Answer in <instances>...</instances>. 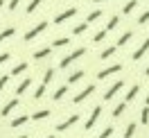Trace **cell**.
Returning a JSON list of instances; mask_svg holds the SVG:
<instances>
[{"mask_svg": "<svg viewBox=\"0 0 149 138\" xmlns=\"http://www.w3.org/2000/svg\"><path fill=\"white\" fill-rule=\"evenodd\" d=\"M52 79H54V68H47L45 73H43V84L47 86V84L52 82Z\"/></svg>", "mask_w": 149, "mask_h": 138, "instance_id": "1f68e13d", "label": "cell"}, {"mask_svg": "<svg viewBox=\"0 0 149 138\" xmlns=\"http://www.w3.org/2000/svg\"><path fill=\"white\" fill-rule=\"evenodd\" d=\"M79 120H81V116H79V113H72V116H68L63 122H59V125L54 127V131H56V134H63V131H68V129H72Z\"/></svg>", "mask_w": 149, "mask_h": 138, "instance_id": "7a4b0ae2", "label": "cell"}, {"mask_svg": "<svg viewBox=\"0 0 149 138\" xmlns=\"http://www.w3.org/2000/svg\"><path fill=\"white\" fill-rule=\"evenodd\" d=\"M113 134H115V127H113V125H106V127L100 131V138H113Z\"/></svg>", "mask_w": 149, "mask_h": 138, "instance_id": "d4e9b609", "label": "cell"}, {"mask_svg": "<svg viewBox=\"0 0 149 138\" xmlns=\"http://www.w3.org/2000/svg\"><path fill=\"white\" fill-rule=\"evenodd\" d=\"M86 29H88V23H79V25H74V27H72V36H79V34H84Z\"/></svg>", "mask_w": 149, "mask_h": 138, "instance_id": "f1b7e54d", "label": "cell"}, {"mask_svg": "<svg viewBox=\"0 0 149 138\" xmlns=\"http://www.w3.org/2000/svg\"><path fill=\"white\" fill-rule=\"evenodd\" d=\"M127 109H129V104L122 100L120 104H115V109H113V113H111V116H113V118H120V116H122V113H124Z\"/></svg>", "mask_w": 149, "mask_h": 138, "instance_id": "d6986e66", "label": "cell"}, {"mask_svg": "<svg viewBox=\"0 0 149 138\" xmlns=\"http://www.w3.org/2000/svg\"><path fill=\"white\" fill-rule=\"evenodd\" d=\"M18 138H29V136H27V134H20V136H18Z\"/></svg>", "mask_w": 149, "mask_h": 138, "instance_id": "60d3db41", "label": "cell"}, {"mask_svg": "<svg viewBox=\"0 0 149 138\" xmlns=\"http://www.w3.org/2000/svg\"><path fill=\"white\" fill-rule=\"evenodd\" d=\"M140 125H145V127L149 125V106H142L140 111Z\"/></svg>", "mask_w": 149, "mask_h": 138, "instance_id": "f546056e", "label": "cell"}, {"mask_svg": "<svg viewBox=\"0 0 149 138\" xmlns=\"http://www.w3.org/2000/svg\"><path fill=\"white\" fill-rule=\"evenodd\" d=\"M77 7H70V9H65V11H61V14H56L54 16V25H61V23H65V20H70V18H74L77 16Z\"/></svg>", "mask_w": 149, "mask_h": 138, "instance_id": "ba28073f", "label": "cell"}, {"mask_svg": "<svg viewBox=\"0 0 149 138\" xmlns=\"http://www.w3.org/2000/svg\"><path fill=\"white\" fill-rule=\"evenodd\" d=\"M7 84H9V75H2V77H0V93L7 88Z\"/></svg>", "mask_w": 149, "mask_h": 138, "instance_id": "d590c367", "label": "cell"}, {"mask_svg": "<svg viewBox=\"0 0 149 138\" xmlns=\"http://www.w3.org/2000/svg\"><path fill=\"white\" fill-rule=\"evenodd\" d=\"M27 122H29V116L27 113H20V116L9 120V129H18V127H23V125H27Z\"/></svg>", "mask_w": 149, "mask_h": 138, "instance_id": "8fae6325", "label": "cell"}, {"mask_svg": "<svg viewBox=\"0 0 149 138\" xmlns=\"http://www.w3.org/2000/svg\"><path fill=\"white\" fill-rule=\"evenodd\" d=\"M145 77H149V66H147V68H145Z\"/></svg>", "mask_w": 149, "mask_h": 138, "instance_id": "ab89813d", "label": "cell"}, {"mask_svg": "<svg viewBox=\"0 0 149 138\" xmlns=\"http://www.w3.org/2000/svg\"><path fill=\"white\" fill-rule=\"evenodd\" d=\"M106 34H109L106 29H100V32H95V36H93V43H102L104 39H106Z\"/></svg>", "mask_w": 149, "mask_h": 138, "instance_id": "d6a6232c", "label": "cell"}, {"mask_svg": "<svg viewBox=\"0 0 149 138\" xmlns=\"http://www.w3.org/2000/svg\"><path fill=\"white\" fill-rule=\"evenodd\" d=\"M43 138H56V136H54V134H50V136H43Z\"/></svg>", "mask_w": 149, "mask_h": 138, "instance_id": "b9f144b4", "label": "cell"}, {"mask_svg": "<svg viewBox=\"0 0 149 138\" xmlns=\"http://www.w3.org/2000/svg\"><path fill=\"white\" fill-rule=\"evenodd\" d=\"M29 86H32V79H29V77H25V79L16 86V97H18V95H25V93L29 91Z\"/></svg>", "mask_w": 149, "mask_h": 138, "instance_id": "4fadbf2b", "label": "cell"}, {"mask_svg": "<svg viewBox=\"0 0 149 138\" xmlns=\"http://www.w3.org/2000/svg\"><path fill=\"white\" fill-rule=\"evenodd\" d=\"M84 70H74L72 75H68V86H70V84H77V82H81V79H84Z\"/></svg>", "mask_w": 149, "mask_h": 138, "instance_id": "ffe728a7", "label": "cell"}, {"mask_svg": "<svg viewBox=\"0 0 149 138\" xmlns=\"http://www.w3.org/2000/svg\"><path fill=\"white\" fill-rule=\"evenodd\" d=\"M138 23H140V25H147V23H149V11H142V14H140Z\"/></svg>", "mask_w": 149, "mask_h": 138, "instance_id": "e575fe53", "label": "cell"}, {"mask_svg": "<svg viewBox=\"0 0 149 138\" xmlns=\"http://www.w3.org/2000/svg\"><path fill=\"white\" fill-rule=\"evenodd\" d=\"M118 25H120V16H111V18H109V23H106V32H111V29H115L118 27Z\"/></svg>", "mask_w": 149, "mask_h": 138, "instance_id": "484cf974", "label": "cell"}, {"mask_svg": "<svg viewBox=\"0 0 149 138\" xmlns=\"http://www.w3.org/2000/svg\"><path fill=\"white\" fill-rule=\"evenodd\" d=\"M45 91H47V86H45V84H41L36 91H34V100H41V97L45 95Z\"/></svg>", "mask_w": 149, "mask_h": 138, "instance_id": "836d02e7", "label": "cell"}, {"mask_svg": "<svg viewBox=\"0 0 149 138\" xmlns=\"http://www.w3.org/2000/svg\"><path fill=\"white\" fill-rule=\"evenodd\" d=\"M41 2H43V0H29V5H27V14H34V11L38 9V7H41Z\"/></svg>", "mask_w": 149, "mask_h": 138, "instance_id": "4dcf8cb0", "label": "cell"}, {"mask_svg": "<svg viewBox=\"0 0 149 138\" xmlns=\"http://www.w3.org/2000/svg\"><path fill=\"white\" fill-rule=\"evenodd\" d=\"M122 70V64H111L109 68H102L100 73H97V79H109L111 75H118Z\"/></svg>", "mask_w": 149, "mask_h": 138, "instance_id": "52a82bcc", "label": "cell"}, {"mask_svg": "<svg viewBox=\"0 0 149 138\" xmlns=\"http://www.w3.org/2000/svg\"><path fill=\"white\" fill-rule=\"evenodd\" d=\"M115 50H118L115 46H109V48H104L102 52H100V59H102V61H106L109 57H113V55H115Z\"/></svg>", "mask_w": 149, "mask_h": 138, "instance_id": "7402d4cb", "label": "cell"}, {"mask_svg": "<svg viewBox=\"0 0 149 138\" xmlns=\"http://www.w3.org/2000/svg\"><path fill=\"white\" fill-rule=\"evenodd\" d=\"M138 2H140V0H138Z\"/></svg>", "mask_w": 149, "mask_h": 138, "instance_id": "f6af8a7d", "label": "cell"}, {"mask_svg": "<svg viewBox=\"0 0 149 138\" xmlns=\"http://www.w3.org/2000/svg\"><path fill=\"white\" fill-rule=\"evenodd\" d=\"M131 39H133V32L131 29H127V32H122L120 34V39H118V43H115V48H122V46H127Z\"/></svg>", "mask_w": 149, "mask_h": 138, "instance_id": "9a60e30c", "label": "cell"}, {"mask_svg": "<svg viewBox=\"0 0 149 138\" xmlns=\"http://www.w3.org/2000/svg\"><path fill=\"white\" fill-rule=\"evenodd\" d=\"M95 88H97L95 84H88V86H86L84 91H79V93H77V95L72 97V102H74V104H81L84 100H88V97H91V95L95 93Z\"/></svg>", "mask_w": 149, "mask_h": 138, "instance_id": "5b68a950", "label": "cell"}, {"mask_svg": "<svg viewBox=\"0 0 149 138\" xmlns=\"http://www.w3.org/2000/svg\"><path fill=\"white\" fill-rule=\"evenodd\" d=\"M20 2H23V0H9L7 9H9V11H16V9H18V5H20Z\"/></svg>", "mask_w": 149, "mask_h": 138, "instance_id": "8d00e7d4", "label": "cell"}, {"mask_svg": "<svg viewBox=\"0 0 149 138\" xmlns=\"http://www.w3.org/2000/svg\"><path fill=\"white\" fill-rule=\"evenodd\" d=\"M50 118V109H41V111H34L29 120H34V122H41V120H47Z\"/></svg>", "mask_w": 149, "mask_h": 138, "instance_id": "5bb4252c", "label": "cell"}, {"mask_svg": "<svg viewBox=\"0 0 149 138\" xmlns=\"http://www.w3.org/2000/svg\"><path fill=\"white\" fill-rule=\"evenodd\" d=\"M86 55V48H77V50H72L70 55H65L61 61H59V68H68V66L72 64V61H77L79 57H84Z\"/></svg>", "mask_w": 149, "mask_h": 138, "instance_id": "277c9868", "label": "cell"}, {"mask_svg": "<svg viewBox=\"0 0 149 138\" xmlns=\"http://www.w3.org/2000/svg\"><path fill=\"white\" fill-rule=\"evenodd\" d=\"M147 52H149V36L145 39V41H142V43L138 46V50H136V52L131 55V61H140V59L147 55Z\"/></svg>", "mask_w": 149, "mask_h": 138, "instance_id": "9c48e42d", "label": "cell"}, {"mask_svg": "<svg viewBox=\"0 0 149 138\" xmlns=\"http://www.w3.org/2000/svg\"><path fill=\"white\" fill-rule=\"evenodd\" d=\"M93 2H106V0H93Z\"/></svg>", "mask_w": 149, "mask_h": 138, "instance_id": "ee69618b", "label": "cell"}, {"mask_svg": "<svg viewBox=\"0 0 149 138\" xmlns=\"http://www.w3.org/2000/svg\"><path fill=\"white\" fill-rule=\"evenodd\" d=\"M136 129H138V122H129V125L124 127V131H122V138H133Z\"/></svg>", "mask_w": 149, "mask_h": 138, "instance_id": "e0dca14e", "label": "cell"}, {"mask_svg": "<svg viewBox=\"0 0 149 138\" xmlns=\"http://www.w3.org/2000/svg\"><path fill=\"white\" fill-rule=\"evenodd\" d=\"M138 93H140V86H138V84H133L129 91H127V95H124V102H127V104H131V102L138 97Z\"/></svg>", "mask_w": 149, "mask_h": 138, "instance_id": "7c38bea8", "label": "cell"}, {"mask_svg": "<svg viewBox=\"0 0 149 138\" xmlns=\"http://www.w3.org/2000/svg\"><path fill=\"white\" fill-rule=\"evenodd\" d=\"M68 43H70V39H68V36H59V39L52 41V48H65Z\"/></svg>", "mask_w": 149, "mask_h": 138, "instance_id": "4316f807", "label": "cell"}, {"mask_svg": "<svg viewBox=\"0 0 149 138\" xmlns=\"http://www.w3.org/2000/svg\"><path fill=\"white\" fill-rule=\"evenodd\" d=\"M9 59H11V55H9V52H2V55H0V64H7Z\"/></svg>", "mask_w": 149, "mask_h": 138, "instance_id": "74e56055", "label": "cell"}, {"mask_svg": "<svg viewBox=\"0 0 149 138\" xmlns=\"http://www.w3.org/2000/svg\"><path fill=\"white\" fill-rule=\"evenodd\" d=\"M25 70H27V61H20V64H16L14 68H11L9 77H18V75H23Z\"/></svg>", "mask_w": 149, "mask_h": 138, "instance_id": "2e32d148", "label": "cell"}, {"mask_svg": "<svg viewBox=\"0 0 149 138\" xmlns=\"http://www.w3.org/2000/svg\"><path fill=\"white\" fill-rule=\"evenodd\" d=\"M52 55V48H41V50H36V52H34V59H36V61H41V59H45V57H50Z\"/></svg>", "mask_w": 149, "mask_h": 138, "instance_id": "44dd1931", "label": "cell"}, {"mask_svg": "<svg viewBox=\"0 0 149 138\" xmlns=\"http://www.w3.org/2000/svg\"><path fill=\"white\" fill-rule=\"evenodd\" d=\"M136 7H138V0H129V2H124V7H122V14H127V16H129V14L136 9Z\"/></svg>", "mask_w": 149, "mask_h": 138, "instance_id": "cb8c5ba5", "label": "cell"}, {"mask_svg": "<svg viewBox=\"0 0 149 138\" xmlns=\"http://www.w3.org/2000/svg\"><path fill=\"white\" fill-rule=\"evenodd\" d=\"M47 29V20H41V23H38V25H34V27H29L27 32H25V43H29V41H34V39L38 36V34H43V32H45Z\"/></svg>", "mask_w": 149, "mask_h": 138, "instance_id": "3957f363", "label": "cell"}, {"mask_svg": "<svg viewBox=\"0 0 149 138\" xmlns=\"http://www.w3.org/2000/svg\"><path fill=\"white\" fill-rule=\"evenodd\" d=\"M100 118H102V106L97 104V106H93V111L88 113V118H86L84 122V131H91V129H95V125L100 122Z\"/></svg>", "mask_w": 149, "mask_h": 138, "instance_id": "6da1fadb", "label": "cell"}, {"mask_svg": "<svg viewBox=\"0 0 149 138\" xmlns=\"http://www.w3.org/2000/svg\"><path fill=\"white\" fill-rule=\"evenodd\" d=\"M65 93H68V84H63V86H59L54 93H52V100L54 102H59V100H63L65 97Z\"/></svg>", "mask_w": 149, "mask_h": 138, "instance_id": "ac0fdd59", "label": "cell"}, {"mask_svg": "<svg viewBox=\"0 0 149 138\" xmlns=\"http://www.w3.org/2000/svg\"><path fill=\"white\" fill-rule=\"evenodd\" d=\"M102 16H104V14H102V9H95V11H91V14L86 16V23L91 25V23H95V20H100Z\"/></svg>", "mask_w": 149, "mask_h": 138, "instance_id": "603a6c76", "label": "cell"}, {"mask_svg": "<svg viewBox=\"0 0 149 138\" xmlns=\"http://www.w3.org/2000/svg\"><path fill=\"white\" fill-rule=\"evenodd\" d=\"M16 106H20L18 97H11V100L7 102V104H5L2 109H0V118H7V116H11V113H14V109H16Z\"/></svg>", "mask_w": 149, "mask_h": 138, "instance_id": "30bf717a", "label": "cell"}, {"mask_svg": "<svg viewBox=\"0 0 149 138\" xmlns=\"http://www.w3.org/2000/svg\"><path fill=\"white\" fill-rule=\"evenodd\" d=\"M122 88H124V82H122V79H118L115 84H111V86H109V88L104 91V100H106V102H109V100H113V97H115V95H118V93H120Z\"/></svg>", "mask_w": 149, "mask_h": 138, "instance_id": "8992f818", "label": "cell"}, {"mask_svg": "<svg viewBox=\"0 0 149 138\" xmlns=\"http://www.w3.org/2000/svg\"><path fill=\"white\" fill-rule=\"evenodd\" d=\"M145 106H149V93H147V97H145Z\"/></svg>", "mask_w": 149, "mask_h": 138, "instance_id": "f35d334b", "label": "cell"}, {"mask_svg": "<svg viewBox=\"0 0 149 138\" xmlns=\"http://www.w3.org/2000/svg\"><path fill=\"white\" fill-rule=\"evenodd\" d=\"M2 7H5V0H0V9H2Z\"/></svg>", "mask_w": 149, "mask_h": 138, "instance_id": "7bdbcfd3", "label": "cell"}, {"mask_svg": "<svg viewBox=\"0 0 149 138\" xmlns=\"http://www.w3.org/2000/svg\"><path fill=\"white\" fill-rule=\"evenodd\" d=\"M14 34H16V27H7V29H2V32H0V43H2V41H7L9 36H14Z\"/></svg>", "mask_w": 149, "mask_h": 138, "instance_id": "83f0119b", "label": "cell"}]
</instances>
